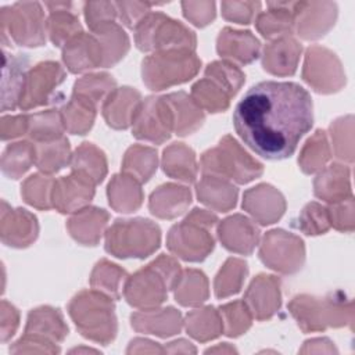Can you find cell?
<instances>
[{
	"instance_id": "cell-30",
	"label": "cell",
	"mask_w": 355,
	"mask_h": 355,
	"mask_svg": "<svg viewBox=\"0 0 355 355\" xmlns=\"http://www.w3.org/2000/svg\"><path fill=\"white\" fill-rule=\"evenodd\" d=\"M172 114L173 132L179 136H186L197 130L204 122V112L184 92L164 96Z\"/></svg>"
},
{
	"instance_id": "cell-43",
	"label": "cell",
	"mask_w": 355,
	"mask_h": 355,
	"mask_svg": "<svg viewBox=\"0 0 355 355\" xmlns=\"http://www.w3.org/2000/svg\"><path fill=\"white\" fill-rule=\"evenodd\" d=\"M191 98L202 110L209 112H222L230 104L229 93L212 79L204 76L191 87Z\"/></svg>"
},
{
	"instance_id": "cell-60",
	"label": "cell",
	"mask_w": 355,
	"mask_h": 355,
	"mask_svg": "<svg viewBox=\"0 0 355 355\" xmlns=\"http://www.w3.org/2000/svg\"><path fill=\"white\" fill-rule=\"evenodd\" d=\"M184 17L197 26H205L215 18V3L212 1H183Z\"/></svg>"
},
{
	"instance_id": "cell-54",
	"label": "cell",
	"mask_w": 355,
	"mask_h": 355,
	"mask_svg": "<svg viewBox=\"0 0 355 355\" xmlns=\"http://www.w3.org/2000/svg\"><path fill=\"white\" fill-rule=\"evenodd\" d=\"M352 132H354L352 115L338 118L330 126L334 154L338 159H343L345 162H352L354 159Z\"/></svg>"
},
{
	"instance_id": "cell-44",
	"label": "cell",
	"mask_w": 355,
	"mask_h": 355,
	"mask_svg": "<svg viewBox=\"0 0 355 355\" xmlns=\"http://www.w3.org/2000/svg\"><path fill=\"white\" fill-rule=\"evenodd\" d=\"M157 169V151L151 147L132 146L122 162L123 173L136 178L140 183L147 182Z\"/></svg>"
},
{
	"instance_id": "cell-15",
	"label": "cell",
	"mask_w": 355,
	"mask_h": 355,
	"mask_svg": "<svg viewBox=\"0 0 355 355\" xmlns=\"http://www.w3.org/2000/svg\"><path fill=\"white\" fill-rule=\"evenodd\" d=\"M94 184L89 176L72 171L69 176L54 180L51 191L53 207L62 214L85 208L94 196Z\"/></svg>"
},
{
	"instance_id": "cell-27",
	"label": "cell",
	"mask_w": 355,
	"mask_h": 355,
	"mask_svg": "<svg viewBox=\"0 0 355 355\" xmlns=\"http://www.w3.org/2000/svg\"><path fill=\"white\" fill-rule=\"evenodd\" d=\"M351 171L345 165L333 164L324 168L313 182V193L316 197L333 204L352 196L351 193Z\"/></svg>"
},
{
	"instance_id": "cell-56",
	"label": "cell",
	"mask_w": 355,
	"mask_h": 355,
	"mask_svg": "<svg viewBox=\"0 0 355 355\" xmlns=\"http://www.w3.org/2000/svg\"><path fill=\"white\" fill-rule=\"evenodd\" d=\"M330 226L336 227L340 232H352L354 230V198L352 196L330 204L327 208Z\"/></svg>"
},
{
	"instance_id": "cell-23",
	"label": "cell",
	"mask_w": 355,
	"mask_h": 355,
	"mask_svg": "<svg viewBox=\"0 0 355 355\" xmlns=\"http://www.w3.org/2000/svg\"><path fill=\"white\" fill-rule=\"evenodd\" d=\"M301 54V44L291 36L280 37L266 44L262 55L265 71L279 76L293 75Z\"/></svg>"
},
{
	"instance_id": "cell-19",
	"label": "cell",
	"mask_w": 355,
	"mask_h": 355,
	"mask_svg": "<svg viewBox=\"0 0 355 355\" xmlns=\"http://www.w3.org/2000/svg\"><path fill=\"white\" fill-rule=\"evenodd\" d=\"M62 58L67 68L78 73L103 67V49L93 33L80 32L64 46Z\"/></svg>"
},
{
	"instance_id": "cell-49",
	"label": "cell",
	"mask_w": 355,
	"mask_h": 355,
	"mask_svg": "<svg viewBox=\"0 0 355 355\" xmlns=\"http://www.w3.org/2000/svg\"><path fill=\"white\" fill-rule=\"evenodd\" d=\"M247 275V263L239 258H229L215 277V295L226 298L240 291Z\"/></svg>"
},
{
	"instance_id": "cell-41",
	"label": "cell",
	"mask_w": 355,
	"mask_h": 355,
	"mask_svg": "<svg viewBox=\"0 0 355 355\" xmlns=\"http://www.w3.org/2000/svg\"><path fill=\"white\" fill-rule=\"evenodd\" d=\"M186 330L198 341L216 338L223 331L222 316L212 306L191 311L186 316Z\"/></svg>"
},
{
	"instance_id": "cell-58",
	"label": "cell",
	"mask_w": 355,
	"mask_h": 355,
	"mask_svg": "<svg viewBox=\"0 0 355 355\" xmlns=\"http://www.w3.org/2000/svg\"><path fill=\"white\" fill-rule=\"evenodd\" d=\"M83 11H85V18H86L90 29H94L101 24L111 22L116 17L115 3H108V1L85 3Z\"/></svg>"
},
{
	"instance_id": "cell-48",
	"label": "cell",
	"mask_w": 355,
	"mask_h": 355,
	"mask_svg": "<svg viewBox=\"0 0 355 355\" xmlns=\"http://www.w3.org/2000/svg\"><path fill=\"white\" fill-rule=\"evenodd\" d=\"M329 159L330 147L326 133L323 130H316V133L305 143L298 158V164L305 173H313L323 169Z\"/></svg>"
},
{
	"instance_id": "cell-40",
	"label": "cell",
	"mask_w": 355,
	"mask_h": 355,
	"mask_svg": "<svg viewBox=\"0 0 355 355\" xmlns=\"http://www.w3.org/2000/svg\"><path fill=\"white\" fill-rule=\"evenodd\" d=\"M36 166L46 175L54 173L69 162V143L61 136L58 139L37 141L35 144Z\"/></svg>"
},
{
	"instance_id": "cell-3",
	"label": "cell",
	"mask_w": 355,
	"mask_h": 355,
	"mask_svg": "<svg viewBox=\"0 0 355 355\" xmlns=\"http://www.w3.org/2000/svg\"><path fill=\"white\" fill-rule=\"evenodd\" d=\"M288 309L305 333L320 331L327 326L351 327L354 322L352 301L341 291L331 293L324 298L297 295L290 301Z\"/></svg>"
},
{
	"instance_id": "cell-28",
	"label": "cell",
	"mask_w": 355,
	"mask_h": 355,
	"mask_svg": "<svg viewBox=\"0 0 355 355\" xmlns=\"http://www.w3.org/2000/svg\"><path fill=\"white\" fill-rule=\"evenodd\" d=\"M50 8V17L46 29L50 40L57 47L65 46L73 36L82 32L78 15L73 12V3H46Z\"/></svg>"
},
{
	"instance_id": "cell-2",
	"label": "cell",
	"mask_w": 355,
	"mask_h": 355,
	"mask_svg": "<svg viewBox=\"0 0 355 355\" xmlns=\"http://www.w3.org/2000/svg\"><path fill=\"white\" fill-rule=\"evenodd\" d=\"M180 273V265L173 258L159 255L144 269L126 279L125 298L136 308H157L166 300L168 288L175 287Z\"/></svg>"
},
{
	"instance_id": "cell-25",
	"label": "cell",
	"mask_w": 355,
	"mask_h": 355,
	"mask_svg": "<svg viewBox=\"0 0 355 355\" xmlns=\"http://www.w3.org/2000/svg\"><path fill=\"white\" fill-rule=\"evenodd\" d=\"M216 49L220 57L237 61L240 64H250L258 57L259 42L248 31L225 28L218 36Z\"/></svg>"
},
{
	"instance_id": "cell-53",
	"label": "cell",
	"mask_w": 355,
	"mask_h": 355,
	"mask_svg": "<svg viewBox=\"0 0 355 355\" xmlns=\"http://www.w3.org/2000/svg\"><path fill=\"white\" fill-rule=\"evenodd\" d=\"M205 76L223 87L233 97L244 83V73L229 61H215L205 68Z\"/></svg>"
},
{
	"instance_id": "cell-9",
	"label": "cell",
	"mask_w": 355,
	"mask_h": 355,
	"mask_svg": "<svg viewBox=\"0 0 355 355\" xmlns=\"http://www.w3.org/2000/svg\"><path fill=\"white\" fill-rule=\"evenodd\" d=\"M1 31L18 44L35 47L46 42V24L39 3H15L1 10ZM6 39V36L3 37Z\"/></svg>"
},
{
	"instance_id": "cell-37",
	"label": "cell",
	"mask_w": 355,
	"mask_h": 355,
	"mask_svg": "<svg viewBox=\"0 0 355 355\" xmlns=\"http://www.w3.org/2000/svg\"><path fill=\"white\" fill-rule=\"evenodd\" d=\"M103 49V67H111L116 64L129 49V39L123 29L115 22H105L92 29Z\"/></svg>"
},
{
	"instance_id": "cell-57",
	"label": "cell",
	"mask_w": 355,
	"mask_h": 355,
	"mask_svg": "<svg viewBox=\"0 0 355 355\" xmlns=\"http://www.w3.org/2000/svg\"><path fill=\"white\" fill-rule=\"evenodd\" d=\"M259 7V1H222L220 4L223 18L237 24H250Z\"/></svg>"
},
{
	"instance_id": "cell-55",
	"label": "cell",
	"mask_w": 355,
	"mask_h": 355,
	"mask_svg": "<svg viewBox=\"0 0 355 355\" xmlns=\"http://www.w3.org/2000/svg\"><path fill=\"white\" fill-rule=\"evenodd\" d=\"M298 223L295 225L297 229L304 232L308 236L323 234L330 227V219L327 208L318 204L309 202L298 215Z\"/></svg>"
},
{
	"instance_id": "cell-4",
	"label": "cell",
	"mask_w": 355,
	"mask_h": 355,
	"mask_svg": "<svg viewBox=\"0 0 355 355\" xmlns=\"http://www.w3.org/2000/svg\"><path fill=\"white\" fill-rule=\"evenodd\" d=\"M112 298L101 291H82L69 302V315L87 338L108 344L116 334Z\"/></svg>"
},
{
	"instance_id": "cell-62",
	"label": "cell",
	"mask_w": 355,
	"mask_h": 355,
	"mask_svg": "<svg viewBox=\"0 0 355 355\" xmlns=\"http://www.w3.org/2000/svg\"><path fill=\"white\" fill-rule=\"evenodd\" d=\"M169 345L175 347V348H168L165 349L166 352H196V348L193 345H190L189 341L186 340H178V341H173V343H169Z\"/></svg>"
},
{
	"instance_id": "cell-5",
	"label": "cell",
	"mask_w": 355,
	"mask_h": 355,
	"mask_svg": "<svg viewBox=\"0 0 355 355\" xmlns=\"http://www.w3.org/2000/svg\"><path fill=\"white\" fill-rule=\"evenodd\" d=\"M161 241L159 227L148 219H118L107 230L105 250L118 258H146Z\"/></svg>"
},
{
	"instance_id": "cell-45",
	"label": "cell",
	"mask_w": 355,
	"mask_h": 355,
	"mask_svg": "<svg viewBox=\"0 0 355 355\" xmlns=\"http://www.w3.org/2000/svg\"><path fill=\"white\" fill-rule=\"evenodd\" d=\"M65 130L62 123L61 112L55 110L36 112L33 115H28V132L31 139L37 141H46L58 139L62 136Z\"/></svg>"
},
{
	"instance_id": "cell-46",
	"label": "cell",
	"mask_w": 355,
	"mask_h": 355,
	"mask_svg": "<svg viewBox=\"0 0 355 355\" xmlns=\"http://www.w3.org/2000/svg\"><path fill=\"white\" fill-rule=\"evenodd\" d=\"M35 144L28 141H18L8 146L3 153L1 168L4 175L10 176L11 179H18L31 168L32 164H35Z\"/></svg>"
},
{
	"instance_id": "cell-18",
	"label": "cell",
	"mask_w": 355,
	"mask_h": 355,
	"mask_svg": "<svg viewBox=\"0 0 355 355\" xmlns=\"http://www.w3.org/2000/svg\"><path fill=\"white\" fill-rule=\"evenodd\" d=\"M251 315L258 320L269 319L280 308V280L275 276H257L244 297Z\"/></svg>"
},
{
	"instance_id": "cell-10",
	"label": "cell",
	"mask_w": 355,
	"mask_h": 355,
	"mask_svg": "<svg viewBox=\"0 0 355 355\" xmlns=\"http://www.w3.org/2000/svg\"><path fill=\"white\" fill-rule=\"evenodd\" d=\"M259 258L269 268L282 273H295L305 259L304 243L284 230L268 232L262 240Z\"/></svg>"
},
{
	"instance_id": "cell-36",
	"label": "cell",
	"mask_w": 355,
	"mask_h": 355,
	"mask_svg": "<svg viewBox=\"0 0 355 355\" xmlns=\"http://www.w3.org/2000/svg\"><path fill=\"white\" fill-rule=\"evenodd\" d=\"M10 222L1 219V239L7 245L26 247L37 236V223L35 215L25 209H15L8 214Z\"/></svg>"
},
{
	"instance_id": "cell-31",
	"label": "cell",
	"mask_w": 355,
	"mask_h": 355,
	"mask_svg": "<svg viewBox=\"0 0 355 355\" xmlns=\"http://www.w3.org/2000/svg\"><path fill=\"white\" fill-rule=\"evenodd\" d=\"M108 220V214L100 208H82L67 223L71 236L83 245H96Z\"/></svg>"
},
{
	"instance_id": "cell-12",
	"label": "cell",
	"mask_w": 355,
	"mask_h": 355,
	"mask_svg": "<svg viewBox=\"0 0 355 355\" xmlns=\"http://www.w3.org/2000/svg\"><path fill=\"white\" fill-rule=\"evenodd\" d=\"M166 245L176 257L184 261L198 262L205 259L214 250V239L209 227L186 218L169 230Z\"/></svg>"
},
{
	"instance_id": "cell-1",
	"label": "cell",
	"mask_w": 355,
	"mask_h": 355,
	"mask_svg": "<svg viewBox=\"0 0 355 355\" xmlns=\"http://www.w3.org/2000/svg\"><path fill=\"white\" fill-rule=\"evenodd\" d=\"M233 123L258 155L272 161L288 158L312 128L311 94L294 82H259L237 103Z\"/></svg>"
},
{
	"instance_id": "cell-51",
	"label": "cell",
	"mask_w": 355,
	"mask_h": 355,
	"mask_svg": "<svg viewBox=\"0 0 355 355\" xmlns=\"http://www.w3.org/2000/svg\"><path fill=\"white\" fill-rule=\"evenodd\" d=\"M223 331L229 337H237L248 330L252 315L244 301H233L220 306Z\"/></svg>"
},
{
	"instance_id": "cell-35",
	"label": "cell",
	"mask_w": 355,
	"mask_h": 355,
	"mask_svg": "<svg viewBox=\"0 0 355 355\" xmlns=\"http://www.w3.org/2000/svg\"><path fill=\"white\" fill-rule=\"evenodd\" d=\"M162 168L168 176L193 183L197 176L196 154L183 143H173L164 150Z\"/></svg>"
},
{
	"instance_id": "cell-29",
	"label": "cell",
	"mask_w": 355,
	"mask_h": 355,
	"mask_svg": "<svg viewBox=\"0 0 355 355\" xmlns=\"http://www.w3.org/2000/svg\"><path fill=\"white\" fill-rule=\"evenodd\" d=\"M191 201L190 190L184 186L166 183L153 191L150 197V211L162 219H172L182 215Z\"/></svg>"
},
{
	"instance_id": "cell-8",
	"label": "cell",
	"mask_w": 355,
	"mask_h": 355,
	"mask_svg": "<svg viewBox=\"0 0 355 355\" xmlns=\"http://www.w3.org/2000/svg\"><path fill=\"white\" fill-rule=\"evenodd\" d=\"M204 175L219 176L237 183H248L262 175V165L251 158L232 136H225L215 148L201 157Z\"/></svg>"
},
{
	"instance_id": "cell-47",
	"label": "cell",
	"mask_w": 355,
	"mask_h": 355,
	"mask_svg": "<svg viewBox=\"0 0 355 355\" xmlns=\"http://www.w3.org/2000/svg\"><path fill=\"white\" fill-rule=\"evenodd\" d=\"M126 272L123 269L103 259L94 266L90 277V284L97 291H101L108 297L118 300L122 290L121 284L126 282Z\"/></svg>"
},
{
	"instance_id": "cell-11",
	"label": "cell",
	"mask_w": 355,
	"mask_h": 355,
	"mask_svg": "<svg viewBox=\"0 0 355 355\" xmlns=\"http://www.w3.org/2000/svg\"><path fill=\"white\" fill-rule=\"evenodd\" d=\"M302 78L319 93L338 92L345 85V73L340 60L334 53L320 46L308 49Z\"/></svg>"
},
{
	"instance_id": "cell-13",
	"label": "cell",
	"mask_w": 355,
	"mask_h": 355,
	"mask_svg": "<svg viewBox=\"0 0 355 355\" xmlns=\"http://www.w3.org/2000/svg\"><path fill=\"white\" fill-rule=\"evenodd\" d=\"M65 72L58 62L46 61L37 64L26 73L19 107L29 110L57 100L55 87L64 80Z\"/></svg>"
},
{
	"instance_id": "cell-52",
	"label": "cell",
	"mask_w": 355,
	"mask_h": 355,
	"mask_svg": "<svg viewBox=\"0 0 355 355\" xmlns=\"http://www.w3.org/2000/svg\"><path fill=\"white\" fill-rule=\"evenodd\" d=\"M115 89V80L107 73L86 75L75 82L73 94L82 96L96 105L108 97V94Z\"/></svg>"
},
{
	"instance_id": "cell-33",
	"label": "cell",
	"mask_w": 355,
	"mask_h": 355,
	"mask_svg": "<svg viewBox=\"0 0 355 355\" xmlns=\"http://www.w3.org/2000/svg\"><path fill=\"white\" fill-rule=\"evenodd\" d=\"M197 197L202 204L226 212L236 205L237 189L223 178L204 175L197 184Z\"/></svg>"
},
{
	"instance_id": "cell-14",
	"label": "cell",
	"mask_w": 355,
	"mask_h": 355,
	"mask_svg": "<svg viewBox=\"0 0 355 355\" xmlns=\"http://www.w3.org/2000/svg\"><path fill=\"white\" fill-rule=\"evenodd\" d=\"M133 136L140 140L162 143L173 130L171 108L165 97L146 98L133 121Z\"/></svg>"
},
{
	"instance_id": "cell-6",
	"label": "cell",
	"mask_w": 355,
	"mask_h": 355,
	"mask_svg": "<svg viewBox=\"0 0 355 355\" xmlns=\"http://www.w3.org/2000/svg\"><path fill=\"white\" fill-rule=\"evenodd\" d=\"M135 42L141 51L193 50L196 35L182 22L162 12H148L135 28Z\"/></svg>"
},
{
	"instance_id": "cell-42",
	"label": "cell",
	"mask_w": 355,
	"mask_h": 355,
	"mask_svg": "<svg viewBox=\"0 0 355 355\" xmlns=\"http://www.w3.org/2000/svg\"><path fill=\"white\" fill-rule=\"evenodd\" d=\"M71 168L89 176L96 184L101 183L107 173V161L101 150L92 143H82L71 157Z\"/></svg>"
},
{
	"instance_id": "cell-7",
	"label": "cell",
	"mask_w": 355,
	"mask_h": 355,
	"mask_svg": "<svg viewBox=\"0 0 355 355\" xmlns=\"http://www.w3.org/2000/svg\"><path fill=\"white\" fill-rule=\"evenodd\" d=\"M201 61L193 50H164L143 60V82L151 90L190 80L200 69Z\"/></svg>"
},
{
	"instance_id": "cell-20",
	"label": "cell",
	"mask_w": 355,
	"mask_h": 355,
	"mask_svg": "<svg viewBox=\"0 0 355 355\" xmlns=\"http://www.w3.org/2000/svg\"><path fill=\"white\" fill-rule=\"evenodd\" d=\"M140 93L132 87L114 89L103 103V115L114 129H126L133 123L141 105Z\"/></svg>"
},
{
	"instance_id": "cell-59",
	"label": "cell",
	"mask_w": 355,
	"mask_h": 355,
	"mask_svg": "<svg viewBox=\"0 0 355 355\" xmlns=\"http://www.w3.org/2000/svg\"><path fill=\"white\" fill-rule=\"evenodd\" d=\"M153 3H139V1H118L115 3L116 15L123 25L129 28H136V25L150 12Z\"/></svg>"
},
{
	"instance_id": "cell-24",
	"label": "cell",
	"mask_w": 355,
	"mask_h": 355,
	"mask_svg": "<svg viewBox=\"0 0 355 355\" xmlns=\"http://www.w3.org/2000/svg\"><path fill=\"white\" fill-rule=\"evenodd\" d=\"M28 57L3 54V79H1V110H14L19 105L24 83L26 79Z\"/></svg>"
},
{
	"instance_id": "cell-22",
	"label": "cell",
	"mask_w": 355,
	"mask_h": 355,
	"mask_svg": "<svg viewBox=\"0 0 355 355\" xmlns=\"http://www.w3.org/2000/svg\"><path fill=\"white\" fill-rule=\"evenodd\" d=\"M218 236L225 248L247 255L255 248L259 240V230L248 218L233 215L220 222Z\"/></svg>"
},
{
	"instance_id": "cell-17",
	"label": "cell",
	"mask_w": 355,
	"mask_h": 355,
	"mask_svg": "<svg viewBox=\"0 0 355 355\" xmlns=\"http://www.w3.org/2000/svg\"><path fill=\"white\" fill-rule=\"evenodd\" d=\"M243 208L261 225H270L284 214L286 201L277 189L270 184H258L244 193Z\"/></svg>"
},
{
	"instance_id": "cell-16",
	"label": "cell",
	"mask_w": 355,
	"mask_h": 355,
	"mask_svg": "<svg viewBox=\"0 0 355 355\" xmlns=\"http://www.w3.org/2000/svg\"><path fill=\"white\" fill-rule=\"evenodd\" d=\"M337 6L331 1H300L295 14V28L304 39H318L334 25Z\"/></svg>"
},
{
	"instance_id": "cell-38",
	"label": "cell",
	"mask_w": 355,
	"mask_h": 355,
	"mask_svg": "<svg viewBox=\"0 0 355 355\" xmlns=\"http://www.w3.org/2000/svg\"><path fill=\"white\" fill-rule=\"evenodd\" d=\"M65 130L73 135H85L93 125L96 116V104L90 100L72 94L71 100L61 111Z\"/></svg>"
},
{
	"instance_id": "cell-39",
	"label": "cell",
	"mask_w": 355,
	"mask_h": 355,
	"mask_svg": "<svg viewBox=\"0 0 355 355\" xmlns=\"http://www.w3.org/2000/svg\"><path fill=\"white\" fill-rule=\"evenodd\" d=\"M175 298L183 306H196L208 298V280L205 275L196 269L180 273L175 287Z\"/></svg>"
},
{
	"instance_id": "cell-32",
	"label": "cell",
	"mask_w": 355,
	"mask_h": 355,
	"mask_svg": "<svg viewBox=\"0 0 355 355\" xmlns=\"http://www.w3.org/2000/svg\"><path fill=\"white\" fill-rule=\"evenodd\" d=\"M25 334L55 343L64 340V337L68 334V327L64 323L62 315L58 309L42 306L29 313Z\"/></svg>"
},
{
	"instance_id": "cell-61",
	"label": "cell",
	"mask_w": 355,
	"mask_h": 355,
	"mask_svg": "<svg viewBox=\"0 0 355 355\" xmlns=\"http://www.w3.org/2000/svg\"><path fill=\"white\" fill-rule=\"evenodd\" d=\"M26 132H28V115L3 116V119H1L3 140L25 135Z\"/></svg>"
},
{
	"instance_id": "cell-50",
	"label": "cell",
	"mask_w": 355,
	"mask_h": 355,
	"mask_svg": "<svg viewBox=\"0 0 355 355\" xmlns=\"http://www.w3.org/2000/svg\"><path fill=\"white\" fill-rule=\"evenodd\" d=\"M54 180L49 175H32L29 176L24 184L21 194L25 201L39 209H49L53 207L51 202V191H53Z\"/></svg>"
},
{
	"instance_id": "cell-26",
	"label": "cell",
	"mask_w": 355,
	"mask_h": 355,
	"mask_svg": "<svg viewBox=\"0 0 355 355\" xmlns=\"http://www.w3.org/2000/svg\"><path fill=\"white\" fill-rule=\"evenodd\" d=\"M132 327L137 331L155 334L159 337H169L180 331L182 318L175 308L164 309H143L141 312H135L130 316Z\"/></svg>"
},
{
	"instance_id": "cell-21",
	"label": "cell",
	"mask_w": 355,
	"mask_h": 355,
	"mask_svg": "<svg viewBox=\"0 0 355 355\" xmlns=\"http://www.w3.org/2000/svg\"><path fill=\"white\" fill-rule=\"evenodd\" d=\"M269 10L259 12L255 25L259 33L266 39H280L290 36L295 28V14L300 1L266 3Z\"/></svg>"
},
{
	"instance_id": "cell-34",
	"label": "cell",
	"mask_w": 355,
	"mask_h": 355,
	"mask_svg": "<svg viewBox=\"0 0 355 355\" xmlns=\"http://www.w3.org/2000/svg\"><path fill=\"white\" fill-rule=\"evenodd\" d=\"M110 205L118 212H132L143 202V191L140 182L128 175H115L108 184Z\"/></svg>"
}]
</instances>
